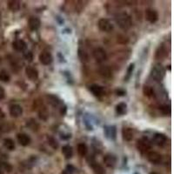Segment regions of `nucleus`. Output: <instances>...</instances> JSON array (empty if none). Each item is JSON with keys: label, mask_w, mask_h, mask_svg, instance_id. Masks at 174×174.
Returning a JSON list of instances; mask_svg holds the SVG:
<instances>
[{"label": "nucleus", "mask_w": 174, "mask_h": 174, "mask_svg": "<svg viewBox=\"0 0 174 174\" xmlns=\"http://www.w3.org/2000/svg\"><path fill=\"white\" fill-rule=\"evenodd\" d=\"M161 111H163V113L164 114H170L171 113V109H170V106H167V105H163V106H161Z\"/></svg>", "instance_id": "35"}, {"label": "nucleus", "mask_w": 174, "mask_h": 174, "mask_svg": "<svg viewBox=\"0 0 174 174\" xmlns=\"http://www.w3.org/2000/svg\"><path fill=\"white\" fill-rule=\"evenodd\" d=\"M62 153L64 154V156L66 157V158L69 159L72 157L73 155V151H72V147L70 145H65L62 148Z\"/></svg>", "instance_id": "23"}, {"label": "nucleus", "mask_w": 174, "mask_h": 174, "mask_svg": "<svg viewBox=\"0 0 174 174\" xmlns=\"http://www.w3.org/2000/svg\"><path fill=\"white\" fill-rule=\"evenodd\" d=\"M38 114H39V118H41L42 120H44V121L47 120L48 116H49V113H48L46 108L44 107V106L40 108V110H39V111H38Z\"/></svg>", "instance_id": "28"}, {"label": "nucleus", "mask_w": 174, "mask_h": 174, "mask_svg": "<svg viewBox=\"0 0 174 174\" xmlns=\"http://www.w3.org/2000/svg\"><path fill=\"white\" fill-rule=\"evenodd\" d=\"M151 77L155 81H162L165 77V69L160 65H156L151 71Z\"/></svg>", "instance_id": "2"}, {"label": "nucleus", "mask_w": 174, "mask_h": 174, "mask_svg": "<svg viewBox=\"0 0 174 174\" xmlns=\"http://www.w3.org/2000/svg\"><path fill=\"white\" fill-rule=\"evenodd\" d=\"M145 18L151 24H154V23L157 22V19H158V14H157V12L155 10L148 9L145 11Z\"/></svg>", "instance_id": "7"}, {"label": "nucleus", "mask_w": 174, "mask_h": 174, "mask_svg": "<svg viewBox=\"0 0 174 174\" xmlns=\"http://www.w3.org/2000/svg\"><path fill=\"white\" fill-rule=\"evenodd\" d=\"M133 69H134V64H131V65H130V66H129V68L127 69V74H126L125 78H124V79H125V80H128V79L131 78L132 73H133Z\"/></svg>", "instance_id": "32"}, {"label": "nucleus", "mask_w": 174, "mask_h": 174, "mask_svg": "<svg viewBox=\"0 0 174 174\" xmlns=\"http://www.w3.org/2000/svg\"><path fill=\"white\" fill-rule=\"evenodd\" d=\"M10 114L14 118L21 116L23 114V108L21 107L19 105H11L10 106Z\"/></svg>", "instance_id": "13"}, {"label": "nucleus", "mask_w": 174, "mask_h": 174, "mask_svg": "<svg viewBox=\"0 0 174 174\" xmlns=\"http://www.w3.org/2000/svg\"><path fill=\"white\" fill-rule=\"evenodd\" d=\"M99 74L103 77V78H111L112 76V72H111V69L109 66H101L99 70Z\"/></svg>", "instance_id": "20"}, {"label": "nucleus", "mask_w": 174, "mask_h": 174, "mask_svg": "<svg viewBox=\"0 0 174 174\" xmlns=\"http://www.w3.org/2000/svg\"><path fill=\"white\" fill-rule=\"evenodd\" d=\"M87 151L88 149L85 144L81 143L78 145V153L80 157H85V155L87 154Z\"/></svg>", "instance_id": "24"}, {"label": "nucleus", "mask_w": 174, "mask_h": 174, "mask_svg": "<svg viewBox=\"0 0 174 174\" xmlns=\"http://www.w3.org/2000/svg\"><path fill=\"white\" fill-rule=\"evenodd\" d=\"M25 74L27 78L32 80V81H36L38 78V72L36 68L32 66L26 67L25 69Z\"/></svg>", "instance_id": "8"}, {"label": "nucleus", "mask_w": 174, "mask_h": 174, "mask_svg": "<svg viewBox=\"0 0 174 174\" xmlns=\"http://www.w3.org/2000/svg\"><path fill=\"white\" fill-rule=\"evenodd\" d=\"M0 166H2L5 171H7V172H11V169H12V167L11 166L8 164V163H5V162H1L0 163Z\"/></svg>", "instance_id": "34"}, {"label": "nucleus", "mask_w": 174, "mask_h": 174, "mask_svg": "<svg viewBox=\"0 0 174 174\" xmlns=\"http://www.w3.org/2000/svg\"><path fill=\"white\" fill-rule=\"evenodd\" d=\"M90 166L92 167L93 171L95 174H105V171L104 169V167L102 166H100L99 164H98L97 162H95L94 158L91 157V162H90Z\"/></svg>", "instance_id": "15"}, {"label": "nucleus", "mask_w": 174, "mask_h": 174, "mask_svg": "<svg viewBox=\"0 0 174 174\" xmlns=\"http://www.w3.org/2000/svg\"><path fill=\"white\" fill-rule=\"evenodd\" d=\"M39 61L42 65L44 66H48L52 62V56L50 52L48 51H43L39 55Z\"/></svg>", "instance_id": "11"}, {"label": "nucleus", "mask_w": 174, "mask_h": 174, "mask_svg": "<svg viewBox=\"0 0 174 174\" xmlns=\"http://www.w3.org/2000/svg\"><path fill=\"white\" fill-rule=\"evenodd\" d=\"M105 129V134L106 135V138L111 140H115L117 136L116 127L113 125H106L104 127Z\"/></svg>", "instance_id": "6"}, {"label": "nucleus", "mask_w": 174, "mask_h": 174, "mask_svg": "<svg viewBox=\"0 0 174 174\" xmlns=\"http://www.w3.org/2000/svg\"><path fill=\"white\" fill-rule=\"evenodd\" d=\"M115 20H116V23L118 25V26L124 31L130 29L132 25H133L132 18L126 12L118 13L115 17Z\"/></svg>", "instance_id": "1"}, {"label": "nucleus", "mask_w": 174, "mask_h": 174, "mask_svg": "<svg viewBox=\"0 0 174 174\" xmlns=\"http://www.w3.org/2000/svg\"><path fill=\"white\" fill-rule=\"evenodd\" d=\"M4 145L9 151H13V150L15 149V142L12 140L11 139H5Z\"/></svg>", "instance_id": "26"}, {"label": "nucleus", "mask_w": 174, "mask_h": 174, "mask_svg": "<svg viewBox=\"0 0 174 174\" xmlns=\"http://www.w3.org/2000/svg\"><path fill=\"white\" fill-rule=\"evenodd\" d=\"M78 56H79L80 59L82 61H84V62H87L88 61V55L84 50H81V49L78 50Z\"/></svg>", "instance_id": "31"}, {"label": "nucleus", "mask_w": 174, "mask_h": 174, "mask_svg": "<svg viewBox=\"0 0 174 174\" xmlns=\"http://www.w3.org/2000/svg\"><path fill=\"white\" fill-rule=\"evenodd\" d=\"M167 54H168V52H167L166 47L164 45H161V46L158 47V49L157 50L156 58L157 59H163V58H165L167 56Z\"/></svg>", "instance_id": "21"}, {"label": "nucleus", "mask_w": 174, "mask_h": 174, "mask_svg": "<svg viewBox=\"0 0 174 174\" xmlns=\"http://www.w3.org/2000/svg\"><path fill=\"white\" fill-rule=\"evenodd\" d=\"M147 157H148V160L150 162L151 164H154V165H157L162 161L161 154H159L157 151H150L147 155Z\"/></svg>", "instance_id": "10"}, {"label": "nucleus", "mask_w": 174, "mask_h": 174, "mask_svg": "<svg viewBox=\"0 0 174 174\" xmlns=\"http://www.w3.org/2000/svg\"><path fill=\"white\" fill-rule=\"evenodd\" d=\"M92 54H93L94 59H95L98 63H102V62H104V61H105V60L107 59L106 51L104 50L103 48H101V47H98V48L94 49Z\"/></svg>", "instance_id": "3"}, {"label": "nucleus", "mask_w": 174, "mask_h": 174, "mask_svg": "<svg viewBox=\"0 0 174 174\" xmlns=\"http://www.w3.org/2000/svg\"><path fill=\"white\" fill-rule=\"evenodd\" d=\"M47 99H48V102L50 103L52 106H57L58 104H59V100L57 97L53 96V95H49L47 96Z\"/></svg>", "instance_id": "30"}, {"label": "nucleus", "mask_w": 174, "mask_h": 174, "mask_svg": "<svg viewBox=\"0 0 174 174\" xmlns=\"http://www.w3.org/2000/svg\"><path fill=\"white\" fill-rule=\"evenodd\" d=\"M0 174H4V172H3V171H2L1 168H0Z\"/></svg>", "instance_id": "39"}, {"label": "nucleus", "mask_w": 174, "mask_h": 174, "mask_svg": "<svg viewBox=\"0 0 174 174\" xmlns=\"http://www.w3.org/2000/svg\"><path fill=\"white\" fill-rule=\"evenodd\" d=\"M126 109H127V105L125 103H119L116 106V111L118 115H124L126 113Z\"/></svg>", "instance_id": "25"}, {"label": "nucleus", "mask_w": 174, "mask_h": 174, "mask_svg": "<svg viewBox=\"0 0 174 174\" xmlns=\"http://www.w3.org/2000/svg\"><path fill=\"white\" fill-rule=\"evenodd\" d=\"M0 18H1V13H0Z\"/></svg>", "instance_id": "41"}, {"label": "nucleus", "mask_w": 174, "mask_h": 174, "mask_svg": "<svg viewBox=\"0 0 174 174\" xmlns=\"http://www.w3.org/2000/svg\"><path fill=\"white\" fill-rule=\"evenodd\" d=\"M10 79H11V77H10L9 73L5 70L0 71V81L5 82V83H7V82L10 81Z\"/></svg>", "instance_id": "27"}, {"label": "nucleus", "mask_w": 174, "mask_h": 174, "mask_svg": "<svg viewBox=\"0 0 174 174\" xmlns=\"http://www.w3.org/2000/svg\"><path fill=\"white\" fill-rule=\"evenodd\" d=\"M137 148L142 153H145L151 149V144L147 139H142L137 141Z\"/></svg>", "instance_id": "5"}, {"label": "nucleus", "mask_w": 174, "mask_h": 174, "mask_svg": "<svg viewBox=\"0 0 174 174\" xmlns=\"http://www.w3.org/2000/svg\"><path fill=\"white\" fill-rule=\"evenodd\" d=\"M104 163L108 167H114L117 164V157L111 154H106L104 157Z\"/></svg>", "instance_id": "17"}, {"label": "nucleus", "mask_w": 174, "mask_h": 174, "mask_svg": "<svg viewBox=\"0 0 174 174\" xmlns=\"http://www.w3.org/2000/svg\"><path fill=\"white\" fill-rule=\"evenodd\" d=\"M12 47L17 51H24L26 49V44L24 40L17 39L12 43Z\"/></svg>", "instance_id": "19"}, {"label": "nucleus", "mask_w": 174, "mask_h": 174, "mask_svg": "<svg viewBox=\"0 0 174 174\" xmlns=\"http://www.w3.org/2000/svg\"><path fill=\"white\" fill-rule=\"evenodd\" d=\"M98 25H99V28L100 31L105 32H111L113 30L112 24L106 18H101V19H99V21L98 23Z\"/></svg>", "instance_id": "4"}, {"label": "nucleus", "mask_w": 174, "mask_h": 174, "mask_svg": "<svg viewBox=\"0 0 174 174\" xmlns=\"http://www.w3.org/2000/svg\"><path fill=\"white\" fill-rule=\"evenodd\" d=\"M8 8L11 11H17L20 9V2L17 0H11L8 2Z\"/></svg>", "instance_id": "22"}, {"label": "nucleus", "mask_w": 174, "mask_h": 174, "mask_svg": "<svg viewBox=\"0 0 174 174\" xmlns=\"http://www.w3.org/2000/svg\"><path fill=\"white\" fill-rule=\"evenodd\" d=\"M5 97V91L2 86H0V100L4 99Z\"/></svg>", "instance_id": "37"}, {"label": "nucleus", "mask_w": 174, "mask_h": 174, "mask_svg": "<svg viewBox=\"0 0 174 174\" xmlns=\"http://www.w3.org/2000/svg\"><path fill=\"white\" fill-rule=\"evenodd\" d=\"M153 141L158 146H164L167 143V137L162 133H156L153 137Z\"/></svg>", "instance_id": "12"}, {"label": "nucleus", "mask_w": 174, "mask_h": 174, "mask_svg": "<svg viewBox=\"0 0 174 174\" xmlns=\"http://www.w3.org/2000/svg\"><path fill=\"white\" fill-rule=\"evenodd\" d=\"M1 133H2V128H1V126H0V135H1Z\"/></svg>", "instance_id": "40"}, {"label": "nucleus", "mask_w": 174, "mask_h": 174, "mask_svg": "<svg viewBox=\"0 0 174 174\" xmlns=\"http://www.w3.org/2000/svg\"><path fill=\"white\" fill-rule=\"evenodd\" d=\"M25 58L26 60H28V61H32V59H33V55H32V53L31 52V51H27L26 53H25Z\"/></svg>", "instance_id": "36"}, {"label": "nucleus", "mask_w": 174, "mask_h": 174, "mask_svg": "<svg viewBox=\"0 0 174 174\" xmlns=\"http://www.w3.org/2000/svg\"><path fill=\"white\" fill-rule=\"evenodd\" d=\"M40 20L38 17H30L29 21H28V26L32 31H37L39 27H40Z\"/></svg>", "instance_id": "16"}, {"label": "nucleus", "mask_w": 174, "mask_h": 174, "mask_svg": "<svg viewBox=\"0 0 174 174\" xmlns=\"http://www.w3.org/2000/svg\"><path fill=\"white\" fill-rule=\"evenodd\" d=\"M122 136H123V139L125 141H131L133 139V130L132 128L129 127H124L122 130Z\"/></svg>", "instance_id": "18"}, {"label": "nucleus", "mask_w": 174, "mask_h": 174, "mask_svg": "<svg viewBox=\"0 0 174 174\" xmlns=\"http://www.w3.org/2000/svg\"><path fill=\"white\" fill-rule=\"evenodd\" d=\"M17 141L21 145L27 146L31 143V138L25 133H19L17 134Z\"/></svg>", "instance_id": "14"}, {"label": "nucleus", "mask_w": 174, "mask_h": 174, "mask_svg": "<svg viewBox=\"0 0 174 174\" xmlns=\"http://www.w3.org/2000/svg\"><path fill=\"white\" fill-rule=\"evenodd\" d=\"M0 62H1V58H0Z\"/></svg>", "instance_id": "42"}, {"label": "nucleus", "mask_w": 174, "mask_h": 174, "mask_svg": "<svg viewBox=\"0 0 174 174\" xmlns=\"http://www.w3.org/2000/svg\"><path fill=\"white\" fill-rule=\"evenodd\" d=\"M117 93H118V95H119V96H124V94H125V91H124V90L118 89V90L117 91Z\"/></svg>", "instance_id": "38"}, {"label": "nucleus", "mask_w": 174, "mask_h": 174, "mask_svg": "<svg viewBox=\"0 0 174 174\" xmlns=\"http://www.w3.org/2000/svg\"><path fill=\"white\" fill-rule=\"evenodd\" d=\"M143 92L145 96L147 97H151L154 94V90L152 89V87L148 86V85H145L144 89H143Z\"/></svg>", "instance_id": "29"}, {"label": "nucleus", "mask_w": 174, "mask_h": 174, "mask_svg": "<svg viewBox=\"0 0 174 174\" xmlns=\"http://www.w3.org/2000/svg\"><path fill=\"white\" fill-rule=\"evenodd\" d=\"M48 142H49V145L53 149H57L58 148V142L56 141V139H54L53 138H48Z\"/></svg>", "instance_id": "33"}, {"label": "nucleus", "mask_w": 174, "mask_h": 174, "mask_svg": "<svg viewBox=\"0 0 174 174\" xmlns=\"http://www.w3.org/2000/svg\"><path fill=\"white\" fill-rule=\"evenodd\" d=\"M90 91H91V93H92L94 96H96V97H98V98L103 97V96L105 94V89H104L101 85L96 84H91V86H90Z\"/></svg>", "instance_id": "9"}]
</instances>
